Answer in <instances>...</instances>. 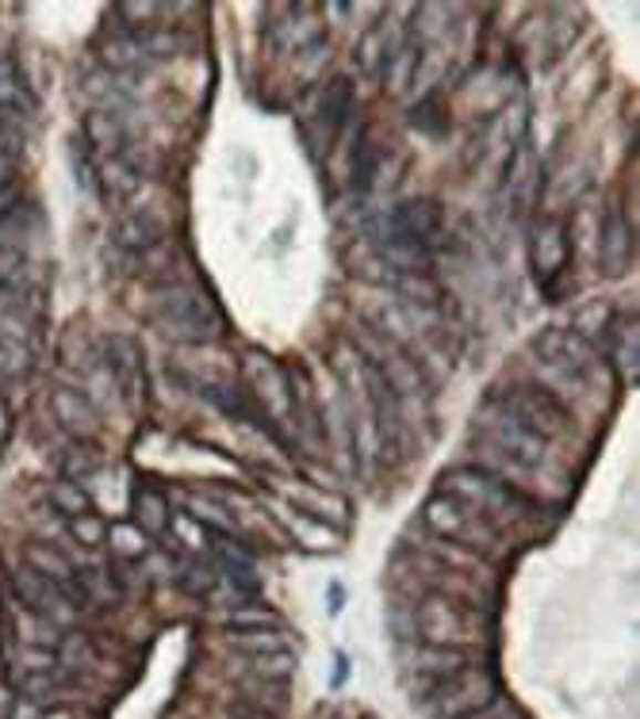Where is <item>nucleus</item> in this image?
Here are the masks:
<instances>
[{"mask_svg":"<svg viewBox=\"0 0 640 719\" xmlns=\"http://www.w3.org/2000/svg\"><path fill=\"white\" fill-rule=\"evenodd\" d=\"M157 322L169 337L177 341H188V345H207V341H219L223 337V314L219 306L211 303L207 295L199 291H188V288H177V291H165L162 303H157Z\"/></svg>","mask_w":640,"mask_h":719,"instance_id":"nucleus-1","label":"nucleus"},{"mask_svg":"<svg viewBox=\"0 0 640 719\" xmlns=\"http://www.w3.org/2000/svg\"><path fill=\"white\" fill-rule=\"evenodd\" d=\"M349 112H353V85H349L345 77L327 81L322 100H319V127H322V135H327V146H330V138L345 127Z\"/></svg>","mask_w":640,"mask_h":719,"instance_id":"nucleus-14","label":"nucleus"},{"mask_svg":"<svg viewBox=\"0 0 640 719\" xmlns=\"http://www.w3.org/2000/svg\"><path fill=\"white\" fill-rule=\"evenodd\" d=\"M249 674L261 677V681H288L296 674V658L288 650H269V655H254L249 658Z\"/></svg>","mask_w":640,"mask_h":719,"instance_id":"nucleus-19","label":"nucleus"},{"mask_svg":"<svg viewBox=\"0 0 640 719\" xmlns=\"http://www.w3.org/2000/svg\"><path fill=\"white\" fill-rule=\"evenodd\" d=\"M50 409H54L58 425H62V429H70L73 437H93V433H96V409L89 406L78 390L58 387L54 395H50Z\"/></svg>","mask_w":640,"mask_h":719,"instance_id":"nucleus-13","label":"nucleus"},{"mask_svg":"<svg viewBox=\"0 0 640 719\" xmlns=\"http://www.w3.org/2000/svg\"><path fill=\"white\" fill-rule=\"evenodd\" d=\"M12 585H16V593H20L23 608H28L31 616H43V621H50V624L70 621L73 605L62 597V590H58L54 582H47L39 571H31V566H16Z\"/></svg>","mask_w":640,"mask_h":719,"instance_id":"nucleus-8","label":"nucleus"},{"mask_svg":"<svg viewBox=\"0 0 640 719\" xmlns=\"http://www.w3.org/2000/svg\"><path fill=\"white\" fill-rule=\"evenodd\" d=\"M20 149H23V127H20V119H16V115H8V112H0V154L16 157Z\"/></svg>","mask_w":640,"mask_h":719,"instance_id":"nucleus-29","label":"nucleus"},{"mask_svg":"<svg viewBox=\"0 0 640 719\" xmlns=\"http://www.w3.org/2000/svg\"><path fill=\"white\" fill-rule=\"evenodd\" d=\"M334 719H338V716H334Z\"/></svg>","mask_w":640,"mask_h":719,"instance_id":"nucleus-41","label":"nucleus"},{"mask_svg":"<svg viewBox=\"0 0 640 719\" xmlns=\"http://www.w3.org/2000/svg\"><path fill=\"white\" fill-rule=\"evenodd\" d=\"M23 264H28V257H23V249H16V246H0V288H12V283L23 275Z\"/></svg>","mask_w":640,"mask_h":719,"instance_id":"nucleus-28","label":"nucleus"},{"mask_svg":"<svg viewBox=\"0 0 640 719\" xmlns=\"http://www.w3.org/2000/svg\"><path fill=\"white\" fill-rule=\"evenodd\" d=\"M498 677L484 666H464L461 674H453L448 681H442L437 689L426 692V712L437 719H464L479 708H487L492 700H498Z\"/></svg>","mask_w":640,"mask_h":719,"instance_id":"nucleus-2","label":"nucleus"},{"mask_svg":"<svg viewBox=\"0 0 640 719\" xmlns=\"http://www.w3.org/2000/svg\"><path fill=\"white\" fill-rule=\"evenodd\" d=\"M135 524L146 532V536H162L169 529V506H165L162 490L143 487L135 494Z\"/></svg>","mask_w":640,"mask_h":719,"instance_id":"nucleus-17","label":"nucleus"},{"mask_svg":"<svg viewBox=\"0 0 640 719\" xmlns=\"http://www.w3.org/2000/svg\"><path fill=\"white\" fill-rule=\"evenodd\" d=\"M376 169H380V146L376 142H369L364 138L361 142V149H357V157H353V184L357 188H372V180H376Z\"/></svg>","mask_w":640,"mask_h":719,"instance_id":"nucleus-22","label":"nucleus"},{"mask_svg":"<svg viewBox=\"0 0 640 719\" xmlns=\"http://www.w3.org/2000/svg\"><path fill=\"white\" fill-rule=\"evenodd\" d=\"M464 666H472L468 650H464V647H430V643H426V647L414 655L411 677L430 692V689H437L442 681H448L453 674H461ZM426 692H422V697H426Z\"/></svg>","mask_w":640,"mask_h":719,"instance_id":"nucleus-9","label":"nucleus"},{"mask_svg":"<svg viewBox=\"0 0 640 719\" xmlns=\"http://www.w3.org/2000/svg\"><path fill=\"white\" fill-rule=\"evenodd\" d=\"M414 58H419V50H414V46H399L395 70H392V92H403L406 88V77H411Z\"/></svg>","mask_w":640,"mask_h":719,"instance_id":"nucleus-33","label":"nucleus"},{"mask_svg":"<svg viewBox=\"0 0 640 719\" xmlns=\"http://www.w3.org/2000/svg\"><path fill=\"white\" fill-rule=\"evenodd\" d=\"M613 359L621 364V375H626V379H637V325L621 322V345H618V353H613Z\"/></svg>","mask_w":640,"mask_h":719,"instance_id":"nucleus-27","label":"nucleus"},{"mask_svg":"<svg viewBox=\"0 0 640 719\" xmlns=\"http://www.w3.org/2000/svg\"><path fill=\"white\" fill-rule=\"evenodd\" d=\"M265 624H277V616H272L269 608H235V613H230V628L235 632L265 628Z\"/></svg>","mask_w":640,"mask_h":719,"instance_id":"nucleus-31","label":"nucleus"},{"mask_svg":"<svg viewBox=\"0 0 640 719\" xmlns=\"http://www.w3.org/2000/svg\"><path fill=\"white\" fill-rule=\"evenodd\" d=\"M12 169H16V157H8V154H0V184H8V180H16V177H12Z\"/></svg>","mask_w":640,"mask_h":719,"instance_id":"nucleus-37","label":"nucleus"},{"mask_svg":"<svg viewBox=\"0 0 640 719\" xmlns=\"http://www.w3.org/2000/svg\"><path fill=\"white\" fill-rule=\"evenodd\" d=\"M112 367L115 375H120V387L123 395L131 398V403H138L143 398V356H138V345L131 337H112Z\"/></svg>","mask_w":640,"mask_h":719,"instance_id":"nucleus-15","label":"nucleus"},{"mask_svg":"<svg viewBox=\"0 0 640 719\" xmlns=\"http://www.w3.org/2000/svg\"><path fill=\"white\" fill-rule=\"evenodd\" d=\"M227 719H272L269 712H261V708H254V705H242V700H238L235 708H230V716Z\"/></svg>","mask_w":640,"mask_h":719,"instance_id":"nucleus-36","label":"nucleus"},{"mask_svg":"<svg viewBox=\"0 0 640 719\" xmlns=\"http://www.w3.org/2000/svg\"><path fill=\"white\" fill-rule=\"evenodd\" d=\"M246 379L254 383V390L261 395V403L269 406V414H285V409L292 406V390H288L285 372H280V364H272L265 353L246 356Z\"/></svg>","mask_w":640,"mask_h":719,"instance_id":"nucleus-10","label":"nucleus"},{"mask_svg":"<svg viewBox=\"0 0 640 719\" xmlns=\"http://www.w3.org/2000/svg\"><path fill=\"white\" fill-rule=\"evenodd\" d=\"M479 437L492 445L498 456L510 459V463L518 467H537L545 459V440L534 437L529 429H522L514 417H506L503 409H498L495 417H484L479 421Z\"/></svg>","mask_w":640,"mask_h":719,"instance_id":"nucleus-5","label":"nucleus"},{"mask_svg":"<svg viewBox=\"0 0 640 719\" xmlns=\"http://www.w3.org/2000/svg\"><path fill=\"white\" fill-rule=\"evenodd\" d=\"M0 112L16 115V119L35 112V96H31L28 85L20 81V73L4 62H0Z\"/></svg>","mask_w":640,"mask_h":719,"instance_id":"nucleus-18","label":"nucleus"},{"mask_svg":"<svg viewBox=\"0 0 640 719\" xmlns=\"http://www.w3.org/2000/svg\"><path fill=\"white\" fill-rule=\"evenodd\" d=\"M47 719H73V712H70V708H58V712H50Z\"/></svg>","mask_w":640,"mask_h":719,"instance_id":"nucleus-40","label":"nucleus"},{"mask_svg":"<svg viewBox=\"0 0 640 719\" xmlns=\"http://www.w3.org/2000/svg\"><path fill=\"white\" fill-rule=\"evenodd\" d=\"M495 406L503 409L506 417H514L522 429H529L534 437H541V440L564 437V433H568V425H571L568 406H564L560 398H556L553 390H545V387H510V390H503V395L495 398Z\"/></svg>","mask_w":640,"mask_h":719,"instance_id":"nucleus-3","label":"nucleus"},{"mask_svg":"<svg viewBox=\"0 0 640 719\" xmlns=\"http://www.w3.org/2000/svg\"><path fill=\"white\" fill-rule=\"evenodd\" d=\"M419 635L430 647H461V643L476 639V613L461 608L453 597H426L414 613Z\"/></svg>","mask_w":640,"mask_h":719,"instance_id":"nucleus-4","label":"nucleus"},{"mask_svg":"<svg viewBox=\"0 0 640 719\" xmlns=\"http://www.w3.org/2000/svg\"><path fill=\"white\" fill-rule=\"evenodd\" d=\"M598 253H602L606 272H610V275L626 272L629 253H633V233H629L626 215H621L618 207H613V211L606 215V222H602V241H598Z\"/></svg>","mask_w":640,"mask_h":719,"instance_id":"nucleus-12","label":"nucleus"},{"mask_svg":"<svg viewBox=\"0 0 640 719\" xmlns=\"http://www.w3.org/2000/svg\"><path fill=\"white\" fill-rule=\"evenodd\" d=\"M12 719H35V708H31L28 700H20V705H16V712H12Z\"/></svg>","mask_w":640,"mask_h":719,"instance_id":"nucleus-38","label":"nucleus"},{"mask_svg":"<svg viewBox=\"0 0 640 719\" xmlns=\"http://www.w3.org/2000/svg\"><path fill=\"white\" fill-rule=\"evenodd\" d=\"M162 238H165V226L162 222H154L146 215H131V219H123L120 226H115V241H120L123 249H135V253H146V249H154V246H162Z\"/></svg>","mask_w":640,"mask_h":719,"instance_id":"nucleus-16","label":"nucleus"},{"mask_svg":"<svg viewBox=\"0 0 640 719\" xmlns=\"http://www.w3.org/2000/svg\"><path fill=\"white\" fill-rule=\"evenodd\" d=\"M534 348L548 367H556V372L568 375V379H576V383H587V375H591V367H595L591 345H587L584 337H576L571 330H545L541 337L534 341Z\"/></svg>","mask_w":640,"mask_h":719,"instance_id":"nucleus-6","label":"nucleus"},{"mask_svg":"<svg viewBox=\"0 0 640 719\" xmlns=\"http://www.w3.org/2000/svg\"><path fill=\"white\" fill-rule=\"evenodd\" d=\"M85 135L89 142H96V146H115V142H120V123L112 119V112H89Z\"/></svg>","mask_w":640,"mask_h":719,"instance_id":"nucleus-24","label":"nucleus"},{"mask_svg":"<svg viewBox=\"0 0 640 719\" xmlns=\"http://www.w3.org/2000/svg\"><path fill=\"white\" fill-rule=\"evenodd\" d=\"M20 204H23V188H20V180H8V184H0V222H4L8 215H12Z\"/></svg>","mask_w":640,"mask_h":719,"instance_id":"nucleus-35","label":"nucleus"},{"mask_svg":"<svg viewBox=\"0 0 640 719\" xmlns=\"http://www.w3.org/2000/svg\"><path fill=\"white\" fill-rule=\"evenodd\" d=\"M4 437H8V414H4V406H0V445H4Z\"/></svg>","mask_w":640,"mask_h":719,"instance_id":"nucleus-39","label":"nucleus"},{"mask_svg":"<svg viewBox=\"0 0 640 719\" xmlns=\"http://www.w3.org/2000/svg\"><path fill=\"white\" fill-rule=\"evenodd\" d=\"M357 58H361V65L369 73L380 70V58L388 62V46H384V28H372L369 35L361 39V50H357Z\"/></svg>","mask_w":640,"mask_h":719,"instance_id":"nucleus-26","label":"nucleus"},{"mask_svg":"<svg viewBox=\"0 0 640 719\" xmlns=\"http://www.w3.org/2000/svg\"><path fill=\"white\" fill-rule=\"evenodd\" d=\"M568 264V233H564V222L560 219H548L537 226L534 233V269H537V280L541 283H553V275Z\"/></svg>","mask_w":640,"mask_h":719,"instance_id":"nucleus-11","label":"nucleus"},{"mask_svg":"<svg viewBox=\"0 0 640 719\" xmlns=\"http://www.w3.org/2000/svg\"><path fill=\"white\" fill-rule=\"evenodd\" d=\"M112 548L120 551L123 559H143L149 540H146V532L138 529V524H115V529H112Z\"/></svg>","mask_w":640,"mask_h":719,"instance_id":"nucleus-21","label":"nucleus"},{"mask_svg":"<svg viewBox=\"0 0 640 719\" xmlns=\"http://www.w3.org/2000/svg\"><path fill=\"white\" fill-rule=\"evenodd\" d=\"M610 306H602V303H591V306H584V311L576 314V322H571V333L576 337H598V333H606L610 330Z\"/></svg>","mask_w":640,"mask_h":719,"instance_id":"nucleus-23","label":"nucleus"},{"mask_svg":"<svg viewBox=\"0 0 640 719\" xmlns=\"http://www.w3.org/2000/svg\"><path fill=\"white\" fill-rule=\"evenodd\" d=\"M50 506H54L58 513H65V517H81V513H89V494L78 487V482L62 479V482H54V487H50Z\"/></svg>","mask_w":640,"mask_h":719,"instance_id":"nucleus-20","label":"nucleus"},{"mask_svg":"<svg viewBox=\"0 0 640 719\" xmlns=\"http://www.w3.org/2000/svg\"><path fill=\"white\" fill-rule=\"evenodd\" d=\"M442 233V207L434 199H403L388 211V238H403L414 246H434Z\"/></svg>","mask_w":640,"mask_h":719,"instance_id":"nucleus-7","label":"nucleus"},{"mask_svg":"<svg viewBox=\"0 0 640 719\" xmlns=\"http://www.w3.org/2000/svg\"><path fill=\"white\" fill-rule=\"evenodd\" d=\"M20 658H23V666H28L31 674H50V670H54V663H58L50 647H23Z\"/></svg>","mask_w":640,"mask_h":719,"instance_id":"nucleus-32","label":"nucleus"},{"mask_svg":"<svg viewBox=\"0 0 640 719\" xmlns=\"http://www.w3.org/2000/svg\"><path fill=\"white\" fill-rule=\"evenodd\" d=\"M138 54H143V50H138L135 39H115V43L104 46L107 65H115V70H127V65H135Z\"/></svg>","mask_w":640,"mask_h":719,"instance_id":"nucleus-30","label":"nucleus"},{"mask_svg":"<svg viewBox=\"0 0 640 719\" xmlns=\"http://www.w3.org/2000/svg\"><path fill=\"white\" fill-rule=\"evenodd\" d=\"M464 719H522V712L518 708L510 705V700H492L487 708H479V712H472V716H464Z\"/></svg>","mask_w":640,"mask_h":719,"instance_id":"nucleus-34","label":"nucleus"},{"mask_svg":"<svg viewBox=\"0 0 640 719\" xmlns=\"http://www.w3.org/2000/svg\"><path fill=\"white\" fill-rule=\"evenodd\" d=\"M70 532L78 536L85 548H100V543L107 540V524L100 521V517L93 513H81V517H73V524H70Z\"/></svg>","mask_w":640,"mask_h":719,"instance_id":"nucleus-25","label":"nucleus"}]
</instances>
